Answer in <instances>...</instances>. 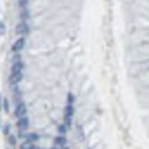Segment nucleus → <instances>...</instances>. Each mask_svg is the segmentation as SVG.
I'll return each mask as SVG.
<instances>
[{"label": "nucleus", "instance_id": "obj_22", "mask_svg": "<svg viewBox=\"0 0 149 149\" xmlns=\"http://www.w3.org/2000/svg\"><path fill=\"white\" fill-rule=\"evenodd\" d=\"M61 149H70L69 147H67V146H62L61 147Z\"/></svg>", "mask_w": 149, "mask_h": 149}, {"label": "nucleus", "instance_id": "obj_2", "mask_svg": "<svg viewBox=\"0 0 149 149\" xmlns=\"http://www.w3.org/2000/svg\"><path fill=\"white\" fill-rule=\"evenodd\" d=\"M29 32V28L26 22L18 23L16 27V33L17 35H26Z\"/></svg>", "mask_w": 149, "mask_h": 149}, {"label": "nucleus", "instance_id": "obj_18", "mask_svg": "<svg viewBox=\"0 0 149 149\" xmlns=\"http://www.w3.org/2000/svg\"><path fill=\"white\" fill-rule=\"evenodd\" d=\"M74 102V96L72 93L68 94V104H72Z\"/></svg>", "mask_w": 149, "mask_h": 149}, {"label": "nucleus", "instance_id": "obj_23", "mask_svg": "<svg viewBox=\"0 0 149 149\" xmlns=\"http://www.w3.org/2000/svg\"><path fill=\"white\" fill-rule=\"evenodd\" d=\"M50 149H57V148H50Z\"/></svg>", "mask_w": 149, "mask_h": 149}, {"label": "nucleus", "instance_id": "obj_20", "mask_svg": "<svg viewBox=\"0 0 149 149\" xmlns=\"http://www.w3.org/2000/svg\"><path fill=\"white\" fill-rule=\"evenodd\" d=\"M2 107H3V104H2V96L0 94V111L2 110Z\"/></svg>", "mask_w": 149, "mask_h": 149}, {"label": "nucleus", "instance_id": "obj_21", "mask_svg": "<svg viewBox=\"0 0 149 149\" xmlns=\"http://www.w3.org/2000/svg\"><path fill=\"white\" fill-rule=\"evenodd\" d=\"M29 149H36V147H35V146L34 145H31V146H30V148Z\"/></svg>", "mask_w": 149, "mask_h": 149}, {"label": "nucleus", "instance_id": "obj_24", "mask_svg": "<svg viewBox=\"0 0 149 149\" xmlns=\"http://www.w3.org/2000/svg\"><path fill=\"white\" fill-rule=\"evenodd\" d=\"M0 127H1V123H0Z\"/></svg>", "mask_w": 149, "mask_h": 149}, {"label": "nucleus", "instance_id": "obj_1", "mask_svg": "<svg viewBox=\"0 0 149 149\" xmlns=\"http://www.w3.org/2000/svg\"><path fill=\"white\" fill-rule=\"evenodd\" d=\"M26 113H27V106H26L25 102H20L17 105L16 109H15V112H14V114L17 118H21V117H24Z\"/></svg>", "mask_w": 149, "mask_h": 149}, {"label": "nucleus", "instance_id": "obj_9", "mask_svg": "<svg viewBox=\"0 0 149 149\" xmlns=\"http://www.w3.org/2000/svg\"><path fill=\"white\" fill-rule=\"evenodd\" d=\"M54 143L56 145H58V146H64L67 144V138L65 136H63V135H61V136H57L54 139Z\"/></svg>", "mask_w": 149, "mask_h": 149}, {"label": "nucleus", "instance_id": "obj_12", "mask_svg": "<svg viewBox=\"0 0 149 149\" xmlns=\"http://www.w3.org/2000/svg\"><path fill=\"white\" fill-rule=\"evenodd\" d=\"M67 128L68 127L65 125L62 124V125L58 126V132H59L60 134H66V132H67Z\"/></svg>", "mask_w": 149, "mask_h": 149}, {"label": "nucleus", "instance_id": "obj_16", "mask_svg": "<svg viewBox=\"0 0 149 149\" xmlns=\"http://www.w3.org/2000/svg\"><path fill=\"white\" fill-rule=\"evenodd\" d=\"M28 3H29V0H18V5L19 6H21V8H25V6L28 5Z\"/></svg>", "mask_w": 149, "mask_h": 149}, {"label": "nucleus", "instance_id": "obj_3", "mask_svg": "<svg viewBox=\"0 0 149 149\" xmlns=\"http://www.w3.org/2000/svg\"><path fill=\"white\" fill-rule=\"evenodd\" d=\"M25 46V38L21 37L17 38V40L15 41V43L12 45L11 47V50L13 52H17V51H20Z\"/></svg>", "mask_w": 149, "mask_h": 149}, {"label": "nucleus", "instance_id": "obj_17", "mask_svg": "<svg viewBox=\"0 0 149 149\" xmlns=\"http://www.w3.org/2000/svg\"><path fill=\"white\" fill-rule=\"evenodd\" d=\"M9 131H10V125H5V126L3 128V133H4V134L5 135L8 134Z\"/></svg>", "mask_w": 149, "mask_h": 149}, {"label": "nucleus", "instance_id": "obj_15", "mask_svg": "<svg viewBox=\"0 0 149 149\" xmlns=\"http://www.w3.org/2000/svg\"><path fill=\"white\" fill-rule=\"evenodd\" d=\"M5 32H6V26L4 22H0V36L4 35Z\"/></svg>", "mask_w": 149, "mask_h": 149}, {"label": "nucleus", "instance_id": "obj_8", "mask_svg": "<svg viewBox=\"0 0 149 149\" xmlns=\"http://www.w3.org/2000/svg\"><path fill=\"white\" fill-rule=\"evenodd\" d=\"M74 114V107L72 104H67L64 110V117H70L72 118V116Z\"/></svg>", "mask_w": 149, "mask_h": 149}, {"label": "nucleus", "instance_id": "obj_7", "mask_svg": "<svg viewBox=\"0 0 149 149\" xmlns=\"http://www.w3.org/2000/svg\"><path fill=\"white\" fill-rule=\"evenodd\" d=\"M25 139H26V142L34 143V142H37L38 139H40V135L36 133H29L25 135Z\"/></svg>", "mask_w": 149, "mask_h": 149}, {"label": "nucleus", "instance_id": "obj_5", "mask_svg": "<svg viewBox=\"0 0 149 149\" xmlns=\"http://www.w3.org/2000/svg\"><path fill=\"white\" fill-rule=\"evenodd\" d=\"M23 79V73L22 72H17V73H11L9 76L8 81L11 85H16V84L19 83Z\"/></svg>", "mask_w": 149, "mask_h": 149}, {"label": "nucleus", "instance_id": "obj_10", "mask_svg": "<svg viewBox=\"0 0 149 149\" xmlns=\"http://www.w3.org/2000/svg\"><path fill=\"white\" fill-rule=\"evenodd\" d=\"M9 108H10V105H9V102H8V98H4L3 99V109L6 113H9Z\"/></svg>", "mask_w": 149, "mask_h": 149}, {"label": "nucleus", "instance_id": "obj_6", "mask_svg": "<svg viewBox=\"0 0 149 149\" xmlns=\"http://www.w3.org/2000/svg\"><path fill=\"white\" fill-rule=\"evenodd\" d=\"M24 68V63L19 61L17 62L13 63L11 67V73H17V72H22V70Z\"/></svg>", "mask_w": 149, "mask_h": 149}, {"label": "nucleus", "instance_id": "obj_14", "mask_svg": "<svg viewBox=\"0 0 149 149\" xmlns=\"http://www.w3.org/2000/svg\"><path fill=\"white\" fill-rule=\"evenodd\" d=\"M31 146V144L29 143V142H25V143H22L20 145V147H19V149H29Z\"/></svg>", "mask_w": 149, "mask_h": 149}, {"label": "nucleus", "instance_id": "obj_13", "mask_svg": "<svg viewBox=\"0 0 149 149\" xmlns=\"http://www.w3.org/2000/svg\"><path fill=\"white\" fill-rule=\"evenodd\" d=\"M20 17H21V18L22 19H28L29 17V10L28 9H23L22 11H21V13H20Z\"/></svg>", "mask_w": 149, "mask_h": 149}, {"label": "nucleus", "instance_id": "obj_19", "mask_svg": "<svg viewBox=\"0 0 149 149\" xmlns=\"http://www.w3.org/2000/svg\"><path fill=\"white\" fill-rule=\"evenodd\" d=\"M20 61V55H19V54H16L12 59L13 62H17V61Z\"/></svg>", "mask_w": 149, "mask_h": 149}, {"label": "nucleus", "instance_id": "obj_11", "mask_svg": "<svg viewBox=\"0 0 149 149\" xmlns=\"http://www.w3.org/2000/svg\"><path fill=\"white\" fill-rule=\"evenodd\" d=\"M8 141V144L10 146H16V144H17V138H16L15 135H13V134H10L9 135Z\"/></svg>", "mask_w": 149, "mask_h": 149}, {"label": "nucleus", "instance_id": "obj_4", "mask_svg": "<svg viewBox=\"0 0 149 149\" xmlns=\"http://www.w3.org/2000/svg\"><path fill=\"white\" fill-rule=\"evenodd\" d=\"M29 118L24 116V117H21L19 118L18 121L17 122V128L19 129L20 131H25L27 130L28 127H29Z\"/></svg>", "mask_w": 149, "mask_h": 149}]
</instances>
